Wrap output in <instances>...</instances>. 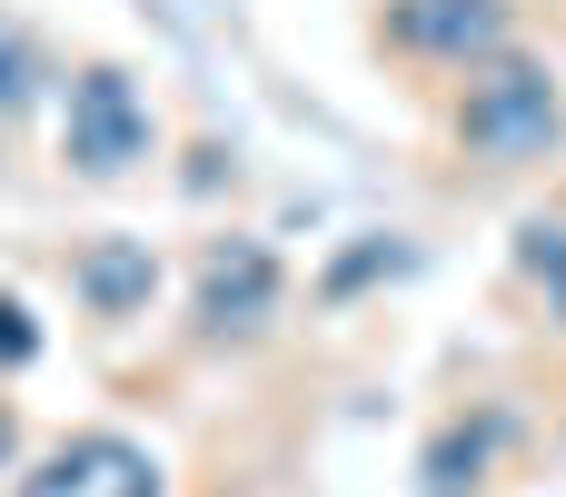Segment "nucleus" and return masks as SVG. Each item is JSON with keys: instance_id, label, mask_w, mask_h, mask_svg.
<instances>
[{"instance_id": "1", "label": "nucleus", "mask_w": 566, "mask_h": 497, "mask_svg": "<svg viewBox=\"0 0 566 497\" xmlns=\"http://www.w3.org/2000/svg\"><path fill=\"white\" fill-rule=\"evenodd\" d=\"M566 139V90L547 60H488L458 100V149L488 169H527Z\"/></svg>"}, {"instance_id": "2", "label": "nucleus", "mask_w": 566, "mask_h": 497, "mask_svg": "<svg viewBox=\"0 0 566 497\" xmlns=\"http://www.w3.org/2000/svg\"><path fill=\"white\" fill-rule=\"evenodd\" d=\"M149 100L129 90V70H80L70 80V120H60V149H70V169H90V179H119V169H139L149 159Z\"/></svg>"}, {"instance_id": "3", "label": "nucleus", "mask_w": 566, "mask_h": 497, "mask_svg": "<svg viewBox=\"0 0 566 497\" xmlns=\"http://www.w3.org/2000/svg\"><path fill=\"white\" fill-rule=\"evenodd\" d=\"M388 40L418 60H507V0H398Z\"/></svg>"}, {"instance_id": "4", "label": "nucleus", "mask_w": 566, "mask_h": 497, "mask_svg": "<svg viewBox=\"0 0 566 497\" xmlns=\"http://www.w3.org/2000/svg\"><path fill=\"white\" fill-rule=\"evenodd\" d=\"M20 497H159V468L129 448V438H109V428H90V438H70V448H50Z\"/></svg>"}, {"instance_id": "5", "label": "nucleus", "mask_w": 566, "mask_h": 497, "mask_svg": "<svg viewBox=\"0 0 566 497\" xmlns=\"http://www.w3.org/2000/svg\"><path fill=\"white\" fill-rule=\"evenodd\" d=\"M269 309H279V259H269L259 239H229V249L209 259V279H199V329L229 339V329H259Z\"/></svg>"}, {"instance_id": "6", "label": "nucleus", "mask_w": 566, "mask_h": 497, "mask_svg": "<svg viewBox=\"0 0 566 497\" xmlns=\"http://www.w3.org/2000/svg\"><path fill=\"white\" fill-rule=\"evenodd\" d=\"M70 289L90 299V319H129V309H149V289H159V259H149L139 239H90V249L70 259Z\"/></svg>"}, {"instance_id": "7", "label": "nucleus", "mask_w": 566, "mask_h": 497, "mask_svg": "<svg viewBox=\"0 0 566 497\" xmlns=\"http://www.w3.org/2000/svg\"><path fill=\"white\" fill-rule=\"evenodd\" d=\"M20 100H30V40H20V30L0 20V120H10Z\"/></svg>"}, {"instance_id": "8", "label": "nucleus", "mask_w": 566, "mask_h": 497, "mask_svg": "<svg viewBox=\"0 0 566 497\" xmlns=\"http://www.w3.org/2000/svg\"><path fill=\"white\" fill-rule=\"evenodd\" d=\"M0 359H30V329H20V309L0 299Z\"/></svg>"}]
</instances>
